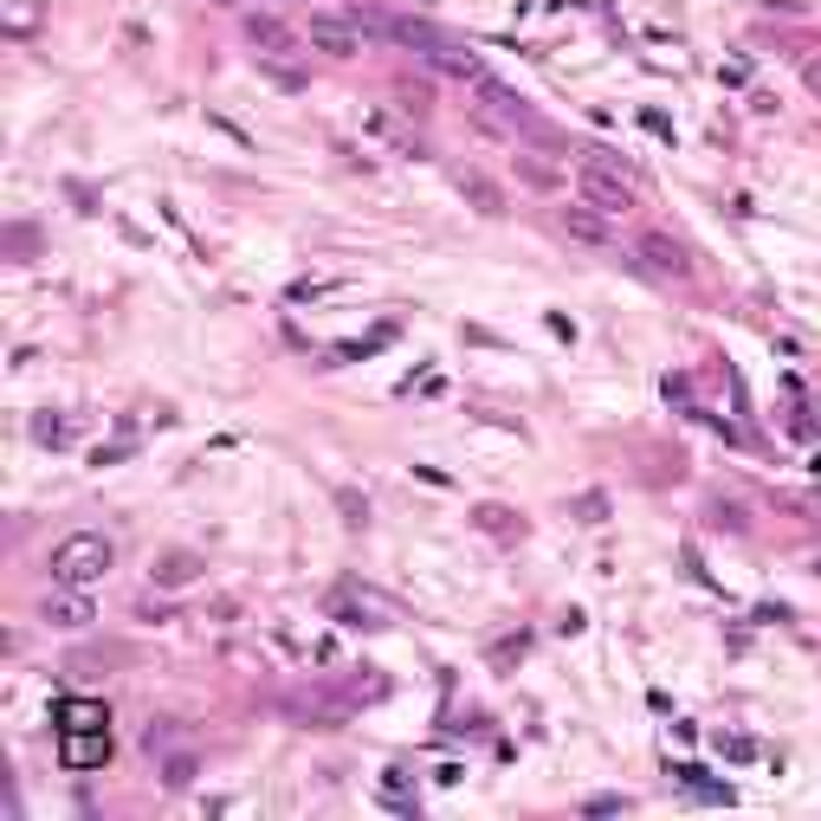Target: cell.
I'll list each match as a JSON object with an SVG mask.
<instances>
[{"label": "cell", "instance_id": "cell-12", "mask_svg": "<svg viewBox=\"0 0 821 821\" xmlns=\"http://www.w3.org/2000/svg\"><path fill=\"white\" fill-rule=\"evenodd\" d=\"M104 756H111L104 731H66V763H71V770H97Z\"/></svg>", "mask_w": 821, "mask_h": 821}, {"label": "cell", "instance_id": "cell-17", "mask_svg": "<svg viewBox=\"0 0 821 821\" xmlns=\"http://www.w3.org/2000/svg\"><path fill=\"white\" fill-rule=\"evenodd\" d=\"M511 169H518L531 188H544V195L556 188V169H550V162H537V155H511Z\"/></svg>", "mask_w": 821, "mask_h": 821}, {"label": "cell", "instance_id": "cell-6", "mask_svg": "<svg viewBox=\"0 0 821 821\" xmlns=\"http://www.w3.org/2000/svg\"><path fill=\"white\" fill-rule=\"evenodd\" d=\"M556 227H563L576 246H589V253H609V246H615V220H609L602 207H589V201H569L563 213H556Z\"/></svg>", "mask_w": 821, "mask_h": 821}, {"label": "cell", "instance_id": "cell-21", "mask_svg": "<svg viewBox=\"0 0 821 821\" xmlns=\"http://www.w3.org/2000/svg\"><path fill=\"white\" fill-rule=\"evenodd\" d=\"M621 809H627V796H589L582 802V816H621Z\"/></svg>", "mask_w": 821, "mask_h": 821}, {"label": "cell", "instance_id": "cell-3", "mask_svg": "<svg viewBox=\"0 0 821 821\" xmlns=\"http://www.w3.org/2000/svg\"><path fill=\"white\" fill-rule=\"evenodd\" d=\"M304 39H311L324 59H356V53H362V20H356V13H337V7H317L311 26H304Z\"/></svg>", "mask_w": 821, "mask_h": 821}, {"label": "cell", "instance_id": "cell-13", "mask_svg": "<svg viewBox=\"0 0 821 821\" xmlns=\"http://www.w3.org/2000/svg\"><path fill=\"white\" fill-rule=\"evenodd\" d=\"M117 660H124V647H104V640H97V647H78L66 667L78 680H97V673H117Z\"/></svg>", "mask_w": 821, "mask_h": 821}, {"label": "cell", "instance_id": "cell-23", "mask_svg": "<svg viewBox=\"0 0 821 821\" xmlns=\"http://www.w3.org/2000/svg\"><path fill=\"white\" fill-rule=\"evenodd\" d=\"M395 97H402V104H408L414 117H420V111H427V84H414V78H408V84H402V91H395Z\"/></svg>", "mask_w": 821, "mask_h": 821}, {"label": "cell", "instance_id": "cell-11", "mask_svg": "<svg viewBox=\"0 0 821 821\" xmlns=\"http://www.w3.org/2000/svg\"><path fill=\"white\" fill-rule=\"evenodd\" d=\"M201 576V556L195 550H162L155 556V589H188Z\"/></svg>", "mask_w": 821, "mask_h": 821}, {"label": "cell", "instance_id": "cell-15", "mask_svg": "<svg viewBox=\"0 0 821 821\" xmlns=\"http://www.w3.org/2000/svg\"><path fill=\"white\" fill-rule=\"evenodd\" d=\"M479 524L492 531V537H505V544H518V537H524V518H518V511H505V505H479Z\"/></svg>", "mask_w": 821, "mask_h": 821}, {"label": "cell", "instance_id": "cell-9", "mask_svg": "<svg viewBox=\"0 0 821 821\" xmlns=\"http://www.w3.org/2000/svg\"><path fill=\"white\" fill-rule=\"evenodd\" d=\"M427 66H433V71H447V78H460V84H473V91H479L485 78H492V71H485L479 59L466 53V46H453V39H447L440 53H427Z\"/></svg>", "mask_w": 821, "mask_h": 821}, {"label": "cell", "instance_id": "cell-7", "mask_svg": "<svg viewBox=\"0 0 821 821\" xmlns=\"http://www.w3.org/2000/svg\"><path fill=\"white\" fill-rule=\"evenodd\" d=\"M447 175H453V188L473 201V213H485V220H498V213H505V188H498L485 169H473V162H453Z\"/></svg>", "mask_w": 821, "mask_h": 821}, {"label": "cell", "instance_id": "cell-18", "mask_svg": "<svg viewBox=\"0 0 821 821\" xmlns=\"http://www.w3.org/2000/svg\"><path fill=\"white\" fill-rule=\"evenodd\" d=\"M705 518H712L718 531H744V505H738V498H712V505H705Z\"/></svg>", "mask_w": 821, "mask_h": 821}, {"label": "cell", "instance_id": "cell-19", "mask_svg": "<svg viewBox=\"0 0 821 821\" xmlns=\"http://www.w3.org/2000/svg\"><path fill=\"white\" fill-rule=\"evenodd\" d=\"M337 505H343V518H349L356 531L369 524V498H362V492H337Z\"/></svg>", "mask_w": 821, "mask_h": 821}, {"label": "cell", "instance_id": "cell-2", "mask_svg": "<svg viewBox=\"0 0 821 821\" xmlns=\"http://www.w3.org/2000/svg\"><path fill=\"white\" fill-rule=\"evenodd\" d=\"M53 582H71V589H91L104 569H111V537H97V531H78L66 544L53 550Z\"/></svg>", "mask_w": 821, "mask_h": 821}, {"label": "cell", "instance_id": "cell-10", "mask_svg": "<svg viewBox=\"0 0 821 821\" xmlns=\"http://www.w3.org/2000/svg\"><path fill=\"white\" fill-rule=\"evenodd\" d=\"M362 130H369L375 142H389V149H408L414 155V130L395 117V111H382V104H362Z\"/></svg>", "mask_w": 821, "mask_h": 821}, {"label": "cell", "instance_id": "cell-24", "mask_svg": "<svg viewBox=\"0 0 821 821\" xmlns=\"http://www.w3.org/2000/svg\"><path fill=\"white\" fill-rule=\"evenodd\" d=\"M802 84H809V97H821V53L802 59Z\"/></svg>", "mask_w": 821, "mask_h": 821}, {"label": "cell", "instance_id": "cell-22", "mask_svg": "<svg viewBox=\"0 0 821 821\" xmlns=\"http://www.w3.org/2000/svg\"><path fill=\"white\" fill-rule=\"evenodd\" d=\"M188 770H195V756H169V770H162V783H169V789H182V783H188Z\"/></svg>", "mask_w": 821, "mask_h": 821}, {"label": "cell", "instance_id": "cell-5", "mask_svg": "<svg viewBox=\"0 0 821 821\" xmlns=\"http://www.w3.org/2000/svg\"><path fill=\"white\" fill-rule=\"evenodd\" d=\"M39 621H46V627H66V634H78V627H91V621H97V602H91V589L53 582V595H39Z\"/></svg>", "mask_w": 821, "mask_h": 821}, {"label": "cell", "instance_id": "cell-20", "mask_svg": "<svg viewBox=\"0 0 821 821\" xmlns=\"http://www.w3.org/2000/svg\"><path fill=\"white\" fill-rule=\"evenodd\" d=\"M175 738H182V718H162V725H155L142 744H149V751H162V744H175Z\"/></svg>", "mask_w": 821, "mask_h": 821}, {"label": "cell", "instance_id": "cell-14", "mask_svg": "<svg viewBox=\"0 0 821 821\" xmlns=\"http://www.w3.org/2000/svg\"><path fill=\"white\" fill-rule=\"evenodd\" d=\"M33 440H39V447H71V440H78V420L59 408H39L33 414Z\"/></svg>", "mask_w": 821, "mask_h": 821}, {"label": "cell", "instance_id": "cell-26", "mask_svg": "<svg viewBox=\"0 0 821 821\" xmlns=\"http://www.w3.org/2000/svg\"><path fill=\"white\" fill-rule=\"evenodd\" d=\"M809 479H816V492H821V453H816V460H809Z\"/></svg>", "mask_w": 821, "mask_h": 821}, {"label": "cell", "instance_id": "cell-8", "mask_svg": "<svg viewBox=\"0 0 821 821\" xmlns=\"http://www.w3.org/2000/svg\"><path fill=\"white\" fill-rule=\"evenodd\" d=\"M246 39L266 53V59H285V53H298V33L285 26V20H273V13H246Z\"/></svg>", "mask_w": 821, "mask_h": 821}, {"label": "cell", "instance_id": "cell-25", "mask_svg": "<svg viewBox=\"0 0 821 821\" xmlns=\"http://www.w3.org/2000/svg\"><path fill=\"white\" fill-rule=\"evenodd\" d=\"M576 518H582V524H595V518H602V492H589V498L576 505Z\"/></svg>", "mask_w": 821, "mask_h": 821}, {"label": "cell", "instance_id": "cell-16", "mask_svg": "<svg viewBox=\"0 0 821 821\" xmlns=\"http://www.w3.org/2000/svg\"><path fill=\"white\" fill-rule=\"evenodd\" d=\"M59 725H66V731H104V705L71 698V705H59Z\"/></svg>", "mask_w": 821, "mask_h": 821}, {"label": "cell", "instance_id": "cell-4", "mask_svg": "<svg viewBox=\"0 0 821 821\" xmlns=\"http://www.w3.org/2000/svg\"><path fill=\"white\" fill-rule=\"evenodd\" d=\"M634 266L654 273V278L685 285V278H692V253H685L680 240H667V233H640V240H634Z\"/></svg>", "mask_w": 821, "mask_h": 821}, {"label": "cell", "instance_id": "cell-1", "mask_svg": "<svg viewBox=\"0 0 821 821\" xmlns=\"http://www.w3.org/2000/svg\"><path fill=\"white\" fill-rule=\"evenodd\" d=\"M576 169H582V201L602 207L609 220H627L640 195H634V182H627V169L621 162H602V155H576Z\"/></svg>", "mask_w": 821, "mask_h": 821}]
</instances>
